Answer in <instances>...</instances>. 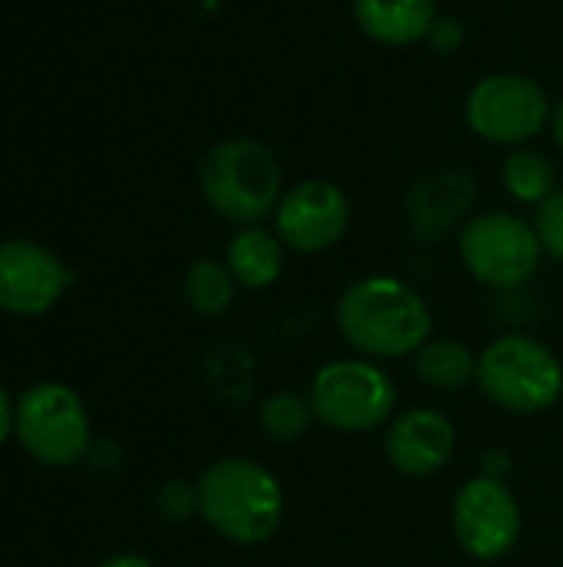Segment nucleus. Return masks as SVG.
<instances>
[{
  "label": "nucleus",
  "mask_w": 563,
  "mask_h": 567,
  "mask_svg": "<svg viewBox=\"0 0 563 567\" xmlns=\"http://www.w3.org/2000/svg\"><path fill=\"white\" fill-rule=\"evenodd\" d=\"M159 512L173 522H183L196 512V488L183 485V482H169L159 492Z\"/></svg>",
  "instance_id": "21"
},
{
  "label": "nucleus",
  "mask_w": 563,
  "mask_h": 567,
  "mask_svg": "<svg viewBox=\"0 0 563 567\" xmlns=\"http://www.w3.org/2000/svg\"><path fill=\"white\" fill-rule=\"evenodd\" d=\"M315 422L335 432H375L395 419L398 389L385 369L368 359H335L325 362L309 389Z\"/></svg>",
  "instance_id": "5"
},
{
  "label": "nucleus",
  "mask_w": 563,
  "mask_h": 567,
  "mask_svg": "<svg viewBox=\"0 0 563 567\" xmlns=\"http://www.w3.org/2000/svg\"><path fill=\"white\" fill-rule=\"evenodd\" d=\"M548 126H551V136H554V143H557V146L563 150V100L557 103V106H554V113H551V123H548Z\"/></svg>",
  "instance_id": "25"
},
{
  "label": "nucleus",
  "mask_w": 563,
  "mask_h": 567,
  "mask_svg": "<svg viewBox=\"0 0 563 567\" xmlns=\"http://www.w3.org/2000/svg\"><path fill=\"white\" fill-rule=\"evenodd\" d=\"M458 449V432L448 415L415 405L388 422L385 432V458L395 472L408 478L438 475Z\"/></svg>",
  "instance_id": "12"
},
{
  "label": "nucleus",
  "mask_w": 563,
  "mask_h": 567,
  "mask_svg": "<svg viewBox=\"0 0 563 567\" xmlns=\"http://www.w3.org/2000/svg\"><path fill=\"white\" fill-rule=\"evenodd\" d=\"M418 379L435 392H458L478 379V355L455 339H435L415 355Z\"/></svg>",
  "instance_id": "16"
},
{
  "label": "nucleus",
  "mask_w": 563,
  "mask_h": 567,
  "mask_svg": "<svg viewBox=\"0 0 563 567\" xmlns=\"http://www.w3.org/2000/svg\"><path fill=\"white\" fill-rule=\"evenodd\" d=\"M358 30L382 47H411L428 40L438 20L435 0H352Z\"/></svg>",
  "instance_id": "14"
},
{
  "label": "nucleus",
  "mask_w": 563,
  "mask_h": 567,
  "mask_svg": "<svg viewBox=\"0 0 563 567\" xmlns=\"http://www.w3.org/2000/svg\"><path fill=\"white\" fill-rule=\"evenodd\" d=\"M534 233L541 239V249L563 262V189H557L554 196H548L538 213H534Z\"/></svg>",
  "instance_id": "20"
},
{
  "label": "nucleus",
  "mask_w": 563,
  "mask_h": 567,
  "mask_svg": "<svg viewBox=\"0 0 563 567\" xmlns=\"http://www.w3.org/2000/svg\"><path fill=\"white\" fill-rule=\"evenodd\" d=\"M10 432H13V402L3 392V385H0V445L10 439Z\"/></svg>",
  "instance_id": "23"
},
{
  "label": "nucleus",
  "mask_w": 563,
  "mask_h": 567,
  "mask_svg": "<svg viewBox=\"0 0 563 567\" xmlns=\"http://www.w3.org/2000/svg\"><path fill=\"white\" fill-rule=\"evenodd\" d=\"M478 186L465 169H441L415 183L408 193V223L418 243L445 239L461 219L471 216Z\"/></svg>",
  "instance_id": "13"
},
{
  "label": "nucleus",
  "mask_w": 563,
  "mask_h": 567,
  "mask_svg": "<svg viewBox=\"0 0 563 567\" xmlns=\"http://www.w3.org/2000/svg\"><path fill=\"white\" fill-rule=\"evenodd\" d=\"M100 567H153L146 558H139V555H116V558H110V561H103Z\"/></svg>",
  "instance_id": "24"
},
{
  "label": "nucleus",
  "mask_w": 563,
  "mask_h": 567,
  "mask_svg": "<svg viewBox=\"0 0 563 567\" xmlns=\"http://www.w3.org/2000/svg\"><path fill=\"white\" fill-rule=\"evenodd\" d=\"M236 276L229 272L226 262L216 259H196L186 272V299L196 312L216 319L226 316L232 299H236Z\"/></svg>",
  "instance_id": "18"
},
{
  "label": "nucleus",
  "mask_w": 563,
  "mask_h": 567,
  "mask_svg": "<svg viewBox=\"0 0 563 567\" xmlns=\"http://www.w3.org/2000/svg\"><path fill=\"white\" fill-rule=\"evenodd\" d=\"M465 269L491 289H521L541 266V239L534 223L514 213H478L458 236Z\"/></svg>",
  "instance_id": "6"
},
{
  "label": "nucleus",
  "mask_w": 563,
  "mask_h": 567,
  "mask_svg": "<svg viewBox=\"0 0 563 567\" xmlns=\"http://www.w3.org/2000/svg\"><path fill=\"white\" fill-rule=\"evenodd\" d=\"M70 286L66 266L40 243H0V309L13 316L46 312Z\"/></svg>",
  "instance_id": "11"
},
{
  "label": "nucleus",
  "mask_w": 563,
  "mask_h": 567,
  "mask_svg": "<svg viewBox=\"0 0 563 567\" xmlns=\"http://www.w3.org/2000/svg\"><path fill=\"white\" fill-rule=\"evenodd\" d=\"M501 179H504V189L518 203H531V206H541L548 196L557 193V169L538 150H514V153H508V159L501 166Z\"/></svg>",
  "instance_id": "17"
},
{
  "label": "nucleus",
  "mask_w": 563,
  "mask_h": 567,
  "mask_svg": "<svg viewBox=\"0 0 563 567\" xmlns=\"http://www.w3.org/2000/svg\"><path fill=\"white\" fill-rule=\"evenodd\" d=\"M551 100L541 83L524 73H491L478 80L465 100L468 126L498 146H521L551 123Z\"/></svg>",
  "instance_id": "8"
},
{
  "label": "nucleus",
  "mask_w": 563,
  "mask_h": 567,
  "mask_svg": "<svg viewBox=\"0 0 563 567\" xmlns=\"http://www.w3.org/2000/svg\"><path fill=\"white\" fill-rule=\"evenodd\" d=\"M342 339L372 359L418 355L431 342L435 316L418 289L395 276H365L352 282L335 306Z\"/></svg>",
  "instance_id": "1"
},
{
  "label": "nucleus",
  "mask_w": 563,
  "mask_h": 567,
  "mask_svg": "<svg viewBox=\"0 0 563 567\" xmlns=\"http://www.w3.org/2000/svg\"><path fill=\"white\" fill-rule=\"evenodd\" d=\"M196 512L232 545H265L285 512L279 478L252 458H219L196 482Z\"/></svg>",
  "instance_id": "2"
},
{
  "label": "nucleus",
  "mask_w": 563,
  "mask_h": 567,
  "mask_svg": "<svg viewBox=\"0 0 563 567\" xmlns=\"http://www.w3.org/2000/svg\"><path fill=\"white\" fill-rule=\"evenodd\" d=\"M13 429L30 458L50 468H66L80 462L90 449V419L76 392L56 382L30 385L17 409Z\"/></svg>",
  "instance_id": "7"
},
{
  "label": "nucleus",
  "mask_w": 563,
  "mask_h": 567,
  "mask_svg": "<svg viewBox=\"0 0 563 567\" xmlns=\"http://www.w3.org/2000/svg\"><path fill=\"white\" fill-rule=\"evenodd\" d=\"M352 223V203L332 179H302L282 193L275 209V236L285 249L315 256L332 249Z\"/></svg>",
  "instance_id": "10"
},
{
  "label": "nucleus",
  "mask_w": 563,
  "mask_h": 567,
  "mask_svg": "<svg viewBox=\"0 0 563 567\" xmlns=\"http://www.w3.org/2000/svg\"><path fill=\"white\" fill-rule=\"evenodd\" d=\"M428 43L435 53H458L465 47V23L455 17H438L428 30Z\"/></svg>",
  "instance_id": "22"
},
{
  "label": "nucleus",
  "mask_w": 563,
  "mask_h": 567,
  "mask_svg": "<svg viewBox=\"0 0 563 567\" xmlns=\"http://www.w3.org/2000/svg\"><path fill=\"white\" fill-rule=\"evenodd\" d=\"M315 422L312 402L295 392H275L259 405V425L275 442H295Z\"/></svg>",
  "instance_id": "19"
},
{
  "label": "nucleus",
  "mask_w": 563,
  "mask_h": 567,
  "mask_svg": "<svg viewBox=\"0 0 563 567\" xmlns=\"http://www.w3.org/2000/svg\"><path fill=\"white\" fill-rule=\"evenodd\" d=\"M199 189L212 213L239 226H259L275 216L282 199V166L259 140H222L199 166Z\"/></svg>",
  "instance_id": "3"
},
{
  "label": "nucleus",
  "mask_w": 563,
  "mask_h": 567,
  "mask_svg": "<svg viewBox=\"0 0 563 567\" xmlns=\"http://www.w3.org/2000/svg\"><path fill=\"white\" fill-rule=\"evenodd\" d=\"M488 402L511 415H538L561 402L563 365L551 346L534 336H498L478 355V379Z\"/></svg>",
  "instance_id": "4"
},
{
  "label": "nucleus",
  "mask_w": 563,
  "mask_h": 567,
  "mask_svg": "<svg viewBox=\"0 0 563 567\" xmlns=\"http://www.w3.org/2000/svg\"><path fill=\"white\" fill-rule=\"evenodd\" d=\"M451 528L458 548L475 561H501L521 538V505L504 478L475 475L451 502Z\"/></svg>",
  "instance_id": "9"
},
{
  "label": "nucleus",
  "mask_w": 563,
  "mask_h": 567,
  "mask_svg": "<svg viewBox=\"0 0 563 567\" xmlns=\"http://www.w3.org/2000/svg\"><path fill=\"white\" fill-rule=\"evenodd\" d=\"M226 266L242 289H269L285 269V246L262 226H239L226 246Z\"/></svg>",
  "instance_id": "15"
}]
</instances>
